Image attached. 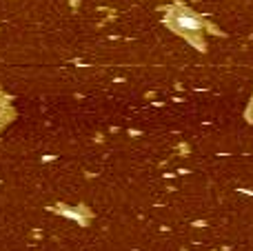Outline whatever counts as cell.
Instances as JSON below:
<instances>
[{"instance_id": "cell-1", "label": "cell", "mask_w": 253, "mask_h": 251, "mask_svg": "<svg viewBox=\"0 0 253 251\" xmlns=\"http://www.w3.org/2000/svg\"><path fill=\"white\" fill-rule=\"evenodd\" d=\"M175 25L182 31H198L202 27L200 20H196V18L189 16V13H178V16H175Z\"/></svg>"}]
</instances>
